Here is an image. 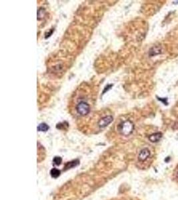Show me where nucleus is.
Masks as SVG:
<instances>
[{"mask_svg":"<svg viewBox=\"0 0 178 200\" xmlns=\"http://www.w3.org/2000/svg\"><path fill=\"white\" fill-rule=\"evenodd\" d=\"M134 129V124L130 120L125 121L122 122L121 124L119 125V131L124 135H129L133 132V130Z\"/></svg>","mask_w":178,"mask_h":200,"instance_id":"1","label":"nucleus"},{"mask_svg":"<svg viewBox=\"0 0 178 200\" xmlns=\"http://www.w3.org/2000/svg\"><path fill=\"white\" fill-rule=\"evenodd\" d=\"M76 111L82 116H85L90 112V106L86 101H81L76 106Z\"/></svg>","mask_w":178,"mask_h":200,"instance_id":"2","label":"nucleus"},{"mask_svg":"<svg viewBox=\"0 0 178 200\" xmlns=\"http://www.w3.org/2000/svg\"><path fill=\"white\" fill-rule=\"evenodd\" d=\"M113 120V118L111 115H107V116H105L102 118L99 121L98 125L100 128H104L107 127L108 125H110L111 122Z\"/></svg>","mask_w":178,"mask_h":200,"instance_id":"3","label":"nucleus"},{"mask_svg":"<svg viewBox=\"0 0 178 200\" xmlns=\"http://www.w3.org/2000/svg\"><path fill=\"white\" fill-rule=\"evenodd\" d=\"M150 156V152L148 148H144L140 151L139 153L138 159L140 161H144L147 160Z\"/></svg>","mask_w":178,"mask_h":200,"instance_id":"4","label":"nucleus"},{"mask_svg":"<svg viewBox=\"0 0 178 200\" xmlns=\"http://www.w3.org/2000/svg\"><path fill=\"white\" fill-rule=\"evenodd\" d=\"M162 138V133L158 132V133H153L151 135H149V141H151L153 143L155 142H159L160 139Z\"/></svg>","mask_w":178,"mask_h":200,"instance_id":"5","label":"nucleus"},{"mask_svg":"<svg viewBox=\"0 0 178 200\" xmlns=\"http://www.w3.org/2000/svg\"><path fill=\"white\" fill-rule=\"evenodd\" d=\"M162 53V49L159 47H153L152 49H150L149 55L150 56H155L157 55H159Z\"/></svg>","mask_w":178,"mask_h":200,"instance_id":"6","label":"nucleus"},{"mask_svg":"<svg viewBox=\"0 0 178 200\" xmlns=\"http://www.w3.org/2000/svg\"><path fill=\"white\" fill-rule=\"evenodd\" d=\"M49 126L46 124H45V123H42V124H40L39 125H38L37 127V130L39 132H47L48 131L49 129Z\"/></svg>","mask_w":178,"mask_h":200,"instance_id":"7","label":"nucleus"},{"mask_svg":"<svg viewBox=\"0 0 178 200\" xmlns=\"http://www.w3.org/2000/svg\"><path fill=\"white\" fill-rule=\"evenodd\" d=\"M78 163H79V161L78 160L70 161V162H68L67 164L65 165V168L66 169H70V168L75 167L78 164Z\"/></svg>","mask_w":178,"mask_h":200,"instance_id":"8","label":"nucleus"},{"mask_svg":"<svg viewBox=\"0 0 178 200\" xmlns=\"http://www.w3.org/2000/svg\"><path fill=\"white\" fill-rule=\"evenodd\" d=\"M51 175L52 177L54 178H57L60 175V171L58 170V169H55V168H54L51 170Z\"/></svg>","mask_w":178,"mask_h":200,"instance_id":"9","label":"nucleus"},{"mask_svg":"<svg viewBox=\"0 0 178 200\" xmlns=\"http://www.w3.org/2000/svg\"><path fill=\"white\" fill-rule=\"evenodd\" d=\"M45 14V10L44 8H40L37 12V18L38 19H41L44 17Z\"/></svg>","mask_w":178,"mask_h":200,"instance_id":"10","label":"nucleus"},{"mask_svg":"<svg viewBox=\"0 0 178 200\" xmlns=\"http://www.w3.org/2000/svg\"><path fill=\"white\" fill-rule=\"evenodd\" d=\"M53 162L55 165H57V166H59L60 165L61 163L62 162V159L60 157H55L54 160H53Z\"/></svg>","mask_w":178,"mask_h":200,"instance_id":"11","label":"nucleus"},{"mask_svg":"<svg viewBox=\"0 0 178 200\" xmlns=\"http://www.w3.org/2000/svg\"><path fill=\"white\" fill-rule=\"evenodd\" d=\"M112 86H113L112 84H111V85H107V86H106V87H105V89H104L103 92V94L105 92H107V91L109 90V89H111V87H112Z\"/></svg>","mask_w":178,"mask_h":200,"instance_id":"12","label":"nucleus"},{"mask_svg":"<svg viewBox=\"0 0 178 200\" xmlns=\"http://www.w3.org/2000/svg\"><path fill=\"white\" fill-rule=\"evenodd\" d=\"M158 100L159 101H162V102L165 104V105H167V98H159L158 97Z\"/></svg>","mask_w":178,"mask_h":200,"instance_id":"13","label":"nucleus"},{"mask_svg":"<svg viewBox=\"0 0 178 200\" xmlns=\"http://www.w3.org/2000/svg\"><path fill=\"white\" fill-rule=\"evenodd\" d=\"M176 176H177V177L178 178V170L177 171V173H176Z\"/></svg>","mask_w":178,"mask_h":200,"instance_id":"14","label":"nucleus"}]
</instances>
